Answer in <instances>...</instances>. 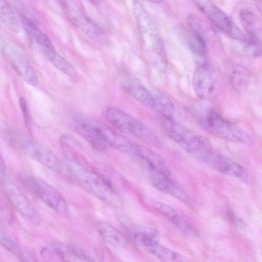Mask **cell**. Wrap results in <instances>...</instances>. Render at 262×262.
Instances as JSON below:
<instances>
[{
	"label": "cell",
	"instance_id": "cell-29",
	"mask_svg": "<svg viewBox=\"0 0 262 262\" xmlns=\"http://www.w3.org/2000/svg\"><path fill=\"white\" fill-rule=\"evenodd\" d=\"M241 18L248 32H256L257 18L255 14L249 10L244 9L241 12Z\"/></svg>",
	"mask_w": 262,
	"mask_h": 262
},
{
	"label": "cell",
	"instance_id": "cell-15",
	"mask_svg": "<svg viewBox=\"0 0 262 262\" xmlns=\"http://www.w3.org/2000/svg\"><path fill=\"white\" fill-rule=\"evenodd\" d=\"M20 17L23 25L31 41L52 62L59 54L56 52L51 40L32 19L24 15H21Z\"/></svg>",
	"mask_w": 262,
	"mask_h": 262
},
{
	"label": "cell",
	"instance_id": "cell-23",
	"mask_svg": "<svg viewBox=\"0 0 262 262\" xmlns=\"http://www.w3.org/2000/svg\"><path fill=\"white\" fill-rule=\"evenodd\" d=\"M152 95L155 101L154 108L160 113L165 119L174 120L176 107L172 101L161 92H156Z\"/></svg>",
	"mask_w": 262,
	"mask_h": 262
},
{
	"label": "cell",
	"instance_id": "cell-26",
	"mask_svg": "<svg viewBox=\"0 0 262 262\" xmlns=\"http://www.w3.org/2000/svg\"><path fill=\"white\" fill-rule=\"evenodd\" d=\"M231 80L235 89L242 90L249 82L250 73L244 67L237 66L231 73Z\"/></svg>",
	"mask_w": 262,
	"mask_h": 262
},
{
	"label": "cell",
	"instance_id": "cell-25",
	"mask_svg": "<svg viewBox=\"0 0 262 262\" xmlns=\"http://www.w3.org/2000/svg\"><path fill=\"white\" fill-rule=\"evenodd\" d=\"M187 41L192 52L197 56L204 57L207 53V45L205 38L192 32L188 33Z\"/></svg>",
	"mask_w": 262,
	"mask_h": 262
},
{
	"label": "cell",
	"instance_id": "cell-14",
	"mask_svg": "<svg viewBox=\"0 0 262 262\" xmlns=\"http://www.w3.org/2000/svg\"><path fill=\"white\" fill-rule=\"evenodd\" d=\"M4 50L17 74L27 83L35 86L37 84V77L20 49L13 44L7 43L4 45Z\"/></svg>",
	"mask_w": 262,
	"mask_h": 262
},
{
	"label": "cell",
	"instance_id": "cell-12",
	"mask_svg": "<svg viewBox=\"0 0 262 262\" xmlns=\"http://www.w3.org/2000/svg\"><path fill=\"white\" fill-rule=\"evenodd\" d=\"M192 84L196 94L200 98L209 99L215 96L217 82L210 65L203 63L196 69L193 76Z\"/></svg>",
	"mask_w": 262,
	"mask_h": 262
},
{
	"label": "cell",
	"instance_id": "cell-33",
	"mask_svg": "<svg viewBox=\"0 0 262 262\" xmlns=\"http://www.w3.org/2000/svg\"><path fill=\"white\" fill-rule=\"evenodd\" d=\"M75 258H79L88 262H94V257L84 249L80 248H73Z\"/></svg>",
	"mask_w": 262,
	"mask_h": 262
},
{
	"label": "cell",
	"instance_id": "cell-27",
	"mask_svg": "<svg viewBox=\"0 0 262 262\" xmlns=\"http://www.w3.org/2000/svg\"><path fill=\"white\" fill-rule=\"evenodd\" d=\"M0 245L15 255L21 250L17 244L1 224Z\"/></svg>",
	"mask_w": 262,
	"mask_h": 262
},
{
	"label": "cell",
	"instance_id": "cell-5",
	"mask_svg": "<svg viewBox=\"0 0 262 262\" xmlns=\"http://www.w3.org/2000/svg\"><path fill=\"white\" fill-rule=\"evenodd\" d=\"M20 179L25 187L47 206L62 216L69 215V210L66 200L54 187L30 176L23 175Z\"/></svg>",
	"mask_w": 262,
	"mask_h": 262
},
{
	"label": "cell",
	"instance_id": "cell-10",
	"mask_svg": "<svg viewBox=\"0 0 262 262\" xmlns=\"http://www.w3.org/2000/svg\"><path fill=\"white\" fill-rule=\"evenodd\" d=\"M141 164L147 179L155 188L185 204H190L191 203L189 194L172 181L170 174L147 164Z\"/></svg>",
	"mask_w": 262,
	"mask_h": 262
},
{
	"label": "cell",
	"instance_id": "cell-2",
	"mask_svg": "<svg viewBox=\"0 0 262 262\" xmlns=\"http://www.w3.org/2000/svg\"><path fill=\"white\" fill-rule=\"evenodd\" d=\"M133 10L147 58L158 71L163 73L167 69V58L156 26L140 3L134 2Z\"/></svg>",
	"mask_w": 262,
	"mask_h": 262
},
{
	"label": "cell",
	"instance_id": "cell-24",
	"mask_svg": "<svg viewBox=\"0 0 262 262\" xmlns=\"http://www.w3.org/2000/svg\"><path fill=\"white\" fill-rule=\"evenodd\" d=\"M0 19L11 32H19L20 29L19 20L11 6L5 1H0Z\"/></svg>",
	"mask_w": 262,
	"mask_h": 262
},
{
	"label": "cell",
	"instance_id": "cell-36",
	"mask_svg": "<svg viewBox=\"0 0 262 262\" xmlns=\"http://www.w3.org/2000/svg\"><path fill=\"white\" fill-rule=\"evenodd\" d=\"M6 166L4 160L0 152V173L3 174L5 173Z\"/></svg>",
	"mask_w": 262,
	"mask_h": 262
},
{
	"label": "cell",
	"instance_id": "cell-16",
	"mask_svg": "<svg viewBox=\"0 0 262 262\" xmlns=\"http://www.w3.org/2000/svg\"><path fill=\"white\" fill-rule=\"evenodd\" d=\"M88 119L97 129L107 145L123 153L133 155L136 143L131 142L102 122L95 119Z\"/></svg>",
	"mask_w": 262,
	"mask_h": 262
},
{
	"label": "cell",
	"instance_id": "cell-37",
	"mask_svg": "<svg viewBox=\"0 0 262 262\" xmlns=\"http://www.w3.org/2000/svg\"><path fill=\"white\" fill-rule=\"evenodd\" d=\"M257 8L258 9H260V11L261 9V1H257Z\"/></svg>",
	"mask_w": 262,
	"mask_h": 262
},
{
	"label": "cell",
	"instance_id": "cell-1",
	"mask_svg": "<svg viewBox=\"0 0 262 262\" xmlns=\"http://www.w3.org/2000/svg\"><path fill=\"white\" fill-rule=\"evenodd\" d=\"M75 141L68 135L59 139L69 171L91 194L108 204H118L120 198L112 183L90 164Z\"/></svg>",
	"mask_w": 262,
	"mask_h": 262
},
{
	"label": "cell",
	"instance_id": "cell-35",
	"mask_svg": "<svg viewBox=\"0 0 262 262\" xmlns=\"http://www.w3.org/2000/svg\"><path fill=\"white\" fill-rule=\"evenodd\" d=\"M17 257L21 262H36L30 255L28 254L23 250Z\"/></svg>",
	"mask_w": 262,
	"mask_h": 262
},
{
	"label": "cell",
	"instance_id": "cell-19",
	"mask_svg": "<svg viewBox=\"0 0 262 262\" xmlns=\"http://www.w3.org/2000/svg\"><path fill=\"white\" fill-rule=\"evenodd\" d=\"M149 204L151 208L168 219L181 231L186 234L193 233L192 225L188 221L185 215L173 207L165 203L150 201Z\"/></svg>",
	"mask_w": 262,
	"mask_h": 262
},
{
	"label": "cell",
	"instance_id": "cell-7",
	"mask_svg": "<svg viewBox=\"0 0 262 262\" xmlns=\"http://www.w3.org/2000/svg\"><path fill=\"white\" fill-rule=\"evenodd\" d=\"M198 9L219 30L230 37L246 42L247 36L227 14L213 3L208 1L193 2Z\"/></svg>",
	"mask_w": 262,
	"mask_h": 262
},
{
	"label": "cell",
	"instance_id": "cell-21",
	"mask_svg": "<svg viewBox=\"0 0 262 262\" xmlns=\"http://www.w3.org/2000/svg\"><path fill=\"white\" fill-rule=\"evenodd\" d=\"M97 229L101 237L107 243L116 247H125L127 241L124 236L110 224L99 221L97 224Z\"/></svg>",
	"mask_w": 262,
	"mask_h": 262
},
{
	"label": "cell",
	"instance_id": "cell-22",
	"mask_svg": "<svg viewBox=\"0 0 262 262\" xmlns=\"http://www.w3.org/2000/svg\"><path fill=\"white\" fill-rule=\"evenodd\" d=\"M145 249L162 262H188L185 257L161 245L159 242Z\"/></svg>",
	"mask_w": 262,
	"mask_h": 262
},
{
	"label": "cell",
	"instance_id": "cell-8",
	"mask_svg": "<svg viewBox=\"0 0 262 262\" xmlns=\"http://www.w3.org/2000/svg\"><path fill=\"white\" fill-rule=\"evenodd\" d=\"M60 3L64 15L73 26L95 41H100L103 38L102 29L75 3L65 1Z\"/></svg>",
	"mask_w": 262,
	"mask_h": 262
},
{
	"label": "cell",
	"instance_id": "cell-28",
	"mask_svg": "<svg viewBox=\"0 0 262 262\" xmlns=\"http://www.w3.org/2000/svg\"><path fill=\"white\" fill-rule=\"evenodd\" d=\"M52 247L55 252L66 262H70L75 257L73 248L60 243H54Z\"/></svg>",
	"mask_w": 262,
	"mask_h": 262
},
{
	"label": "cell",
	"instance_id": "cell-20",
	"mask_svg": "<svg viewBox=\"0 0 262 262\" xmlns=\"http://www.w3.org/2000/svg\"><path fill=\"white\" fill-rule=\"evenodd\" d=\"M124 226L130 237L145 248L159 242L157 232L150 227L132 223Z\"/></svg>",
	"mask_w": 262,
	"mask_h": 262
},
{
	"label": "cell",
	"instance_id": "cell-30",
	"mask_svg": "<svg viewBox=\"0 0 262 262\" xmlns=\"http://www.w3.org/2000/svg\"><path fill=\"white\" fill-rule=\"evenodd\" d=\"M0 221L11 225L14 221L13 213L8 204L0 198Z\"/></svg>",
	"mask_w": 262,
	"mask_h": 262
},
{
	"label": "cell",
	"instance_id": "cell-11",
	"mask_svg": "<svg viewBox=\"0 0 262 262\" xmlns=\"http://www.w3.org/2000/svg\"><path fill=\"white\" fill-rule=\"evenodd\" d=\"M25 152L43 166L59 173L65 172V167L60 159L51 150L35 142L21 140Z\"/></svg>",
	"mask_w": 262,
	"mask_h": 262
},
{
	"label": "cell",
	"instance_id": "cell-32",
	"mask_svg": "<svg viewBox=\"0 0 262 262\" xmlns=\"http://www.w3.org/2000/svg\"><path fill=\"white\" fill-rule=\"evenodd\" d=\"M19 103L26 126L28 130L31 133L32 122L26 102L23 98L21 97L19 98Z\"/></svg>",
	"mask_w": 262,
	"mask_h": 262
},
{
	"label": "cell",
	"instance_id": "cell-4",
	"mask_svg": "<svg viewBox=\"0 0 262 262\" xmlns=\"http://www.w3.org/2000/svg\"><path fill=\"white\" fill-rule=\"evenodd\" d=\"M105 119L119 130L151 146L161 147L160 138L142 121L120 109L108 107L103 113Z\"/></svg>",
	"mask_w": 262,
	"mask_h": 262
},
{
	"label": "cell",
	"instance_id": "cell-6",
	"mask_svg": "<svg viewBox=\"0 0 262 262\" xmlns=\"http://www.w3.org/2000/svg\"><path fill=\"white\" fill-rule=\"evenodd\" d=\"M206 128L216 137L228 141L248 145L254 144L252 137L236 124L224 118L214 111L207 113L205 119Z\"/></svg>",
	"mask_w": 262,
	"mask_h": 262
},
{
	"label": "cell",
	"instance_id": "cell-34",
	"mask_svg": "<svg viewBox=\"0 0 262 262\" xmlns=\"http://www.w3.org/2000/svg\"><path fill=\"white\" fill-rule=\"evenodd\" d=\"M228 216L230 221L234 226L241 228H243L245 227V223L244 221L233 212H229Z\"/></svg>",
	"mask_w": 262,
	"mask_h": 262
},
{
	"label": "cell",
	"instance_id": "cell-18",
	"mask_svg": "<svg viewBox=\"0 0 262 262\" xmlns=\"http://www.w3.org/2000/svg\"><path fill=\"white\" fill-rule=\"evenodd\" d=\"M72 124L75 131L84 139L94 149L99 152H104L106 150L107 145L88 118L77 117L73 119Z\"/></svg>",
	"mask_w": 262,
	"mask_h": 262
},
{
	"label": "cell",
	"instance_id": "cell-3",
	"mask_svg": "<svg viewBox=\"0 0 262 262\" xmlns=\"http://www.w3.org/2000/svg\"><path fill=\"white\" fill-rule=\"evenodd\" d=\"M165 129L169 138L188 154L203 162L213 151L208 139L176 122L165 119Z\"/></svg>",
	"mask_w": 262,
	"mask_h": 262
},
{
	"label": "cell",
	"instance_id": "cell-13",
	"mask_svg": "<svg viewBox=\"0 0 262 262\" xmlns=\"http://www.w3.org/2000/svg\"><path fill=\"white\" fill-rule=\"evenodd\" d=\"M204 162L225 175L234 178L245 184L249 182L245 169L237 162L224 155L213 151Z\"/></svg>",
	"mask_w": 262,
	"mask_h": 262
},
{
	"label": "cell",
	"instance_id": "cell-31",
	"mask_svg": "<svg viewBox=\"0 0 262 262\" xmlns=\"http://www.w3.org/2000/svg\"><path fill=\"white\" fill-rule=\"evenodd\" d=\"M188 23L191 31L205 38V29L199 18L193 14L188 16Z\"/></svg>",
	"mask_w": 262,
	"mask_h": 262
},
{
	"label": "cell",
	"instance_id": "cell-17",
	"mask_svg": "<svg viewBox=\"0 0 262 262\" xmlns=\"http://www.w3.org/2000/svg\"><path fill=\"white\" fill-rule=\"evenodd\" d=\"M121 85L123 90L134 98L147 106L154 108L152 94L132 74L127 72L122 73Z\"/></svg>",
	"mask_w": 262,
	"mask_h": 262
},
{
	"label": "cell",
	"instance_id": "cell-9",
	"mask_svg": "<svg viewBox=\"0 0 262 262\" xmlns=\"http://www.w3.org/2000/svg\"><path fill=\"white\" fill-rule=\"evenodd\" d=\"M3 191L12 207L32 225L38 226L40 220L38 212L28 198L15 184L9 179L2 182Z\"/></svg>",
	"mask_w": 262,
	"mask_h": 262
}]
</instances>
